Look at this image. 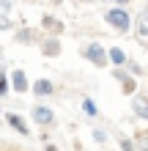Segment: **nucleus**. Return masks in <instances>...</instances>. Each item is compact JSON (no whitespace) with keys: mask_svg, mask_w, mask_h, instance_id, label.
<instances>
[{"mask_svg":"<svg viewBox=\"0 0 148 151\" xmlns=\"http://www.w3.org/2000/svg\"><path fill=\"white\" fill-rule=\"evenodd\" d=\"M39 52L44 58H60V52H63V41H60V36H49V33H44V36L39 39Z\"/></svg>","mask_w":148,"mask_h":151,"instance_id":"39448f33","label":"nucleus"},{"mask_svg":"<svg viewBox=\"0 0 148 151\" xmlns=\"http://www.w3.org/2000/svg\"><path fill=\"white\" fill-rule=\"evenodd\" d=\"M124 69H126V72L132 74V77H137V80H140V77L145 74V69H143V63H140V60H134V58H129Z\"/></svg>","mask_w":148,"mask_h":151,"instance_id":"dca6fc26","label":"nucleus"},{"mask_svg":"<svg viewBox=\"0 0 148 151\" xmlns=\"http://www.w3.org/2000/svg\"><path fill=\"white\" fill-rule=\"evenodd\" d=\"M30 121L36 124V127H41V129H52L58 124V115H55V110L49 107V104H41V102H36L30 107Z\"/></svg>","mask_w":148,"mask_h":151,"instance_id":"7ed1b4c3","label":"nucleus"},{"mask_svg":"<svg viewBox=\"0 0 148 151\" xmlns=\"http://www.w3.org/2000/svg\"><path fill=\"white\" fill-rule=\"evenodd\" d=\"M145 93H148V88H145Z\"/></svg>","mask_w":148,"mask_h":151,"instance_id":"bb28decb","label":"nucleus"},{"mask_svg":"<svg viewBox=\"0 0 148 151\" xmlns=\"http://www.w3.org/2000/svg\"><path fill=\"white\" fill-rule=\"evenodd\" d=\"M80 55L88 60L91 66H96V69H107L110 66V60H107V44H102V41H85L80 47Z\"/></svg>","mask_w":148,"mask_h":151,"instance_id":"f03ea898","label":"nucleus"},{"mask_svg":"<svg viewBox=\"0 0 148 151\" xmlns=\"http://www.w3.org/2000/svg\"><path fill=\"white\" fill-rule=\"evenodd\" d=\"M118 148H121V151H137V146H134V137L121 135V137H118Z\"/></svg>","mask_w":148,"mask_h":151,"instance_id":"6ab92c4d","label":"nucleus"},{"mask_svg":"<svg viewBox=\"0 0 148 151\" xmlns=\"http://www.w3.org/2000/svg\"><path fill=\"white\" fill-rule=\"evenodd\" d=\"M107 60H110V66H126V50L124 47H118V44H112V47H107Z\"/></svg>","mask_w":148,"mask_h":151,"instance_id":"ddd939ff","label":"nucleus"},{"mask_svg":"<svg viewBox=\"0 0 148 151\" xmlns=\"http://www.w3.org/2000/svg\"><path fill=\"white\" fill-rule=\"evenodd\" d=\"M3 113H6V110H3V104H0V118H3Z\"/></svg>","mask_w":148,"mask_h":151,"instance_id":"393cba45","label":"nucleus"},{"mask_svg":"<svg viewBox=\"0 0 148 151\" xmlns=\"http://www.w3.org/2000/svg\"><path fill=\"white\" fill-rule=\"evenodd\" d=\"M14 41L22 44V47H30V44H39V39L44 36L41 28H33V25H19V28H14Z\"/></svg>","mask_w":148,"mask_h":151,"instance_id":"20e7f679","label":"nucleus"},{"mask_svg":"<svg viewBox=\"0 0 148 151\" xmlns=\"http://www.w3.org/2000/svg\"><path fill=\"white\" fill-rule=\"evenodd\" d=\"M3 121L11 127L19 137H30V124H28V118H25L22 113H16V110H6L3 113Z\"/></svg>","mask_w":148,"mask_h":151,"instance_id":"423d86ee","label":"nucleus"},{"mask_svg":"<svg viewBox=\"0 0 148 151\" xmlns=\"http://www.w3.org/2000/svg\"><path fill=\"white\" fill-rule=\"evenodd\" d=\"M129 104H132V115L140 121H148V93H132L129 96Z\"/></svg>","mask_w":148,"mask_h":151,"instance_id":"f8f14e48","label":"nucleus"},{"mask_svg":"<svg viewBox=\"0 0 148 151\" xmlns=\"http://www.w3.org/2000/svg\"><path fill=\"white\" fill-rule=\"evenodd\" d=\"M91 137H93V143H96V146H107L110 143V132L104 129V127H93L91 129Z\"/></svg>","mask_w":148,"mask_h":151,"instance_id":"2eb2a0df","label":"nucleus"},{"mask_svg":"<svg viewBox=\"0 0 148 151\" xmlns=\"http://www.w3.org/2000/svg\"><path fill=\"white\" fill-rule=\"evenodd\" d=\"M99 3H110V0H99Z\"/></svg>","mask_w":148,"mask_h":151,"instance_id":"a878e982","label":"nucleus"},{"mask_svg":"<svg viewBox=\"0 0 148 151\" xmlns=\"http://www.w3.org/2000/svg\"><path fill=\"white\" fill-rule=\"evenodd\" d=\"M49 3H52V6H63V0H49Z\"/></svg>","mask_w":148,"mask_h":151,"instance_id":"b1692460","label":"nucleus"},{"mask_svg":"<svg viewBox=\"0 0 148 151\" xmlns=\"http://www.w3.org/2000/svg\"><path fill=\"white\" fill-rule=\"evenodd\" d=\"M80 110H82V115L85 118H91V121H96L99 115H102V110H99V104L91 99V96H82V102H80Z\"/></svg>","mask_w":148,"mask_h":151,"instance_id":"4468645a","label":"nucleus"},{"mask_svg":"<svg viewBox=\"0 0 148 151\" xmlns=\"http://www.w3.org/2000/svg\"><path fill=\"white\" fill-rule=\"evenodd\" d=\"M132 36H134L137 41L148 44V6H145V8H140V14L134 17V25H132Z\"/></svg>","mask_w":148,"mask_h":151,"instance_id":"9b49d317","label":"nucleus"},{"mask_svg":"<svg viewBox=\"0 0 148 151\" xmlns=\"http://www.w3.org/2000/svg\"><path fill=\"white\" fill-rule=\"evenodd\" d=\"M104 22H107L110 30H115L118 36H129L132 33V25H134V17L126 6H110L104 11Z\"/></svg>","mask_w":148,"mask_h":151,"instance_id":"f257e3e1","label":"nucleus"},{"mask_svg":"<svg viewBox=\"0 0 148 151\" xmlns=\"http://www.w3.org/2000/svg\"><path fill=\"white\" fill-rule=\"evenodd\" d=\"M110 77L115 80V83H121V88H124V93H126V96L137 93V77H132L124 66H112V69H110Z\"/></svg>","mask_w":148,"mask_h":151,"instance_id":"0eeeda50","label":"nucleus"},{"mask_svg":"<svg viewBox=\"0 0 148 151\" xmlns=\"http://www.w3.org/2000/svg\"><path fill=\"white\" fill-rule=\"evenodd\" d=\"M14 19H11V14H3L0 11V33H14Z\"/></svg>","mask_w":148,"mask_h":151,"instance_id":"a211bd4d","label":"nucleus"},{"mask_svg":"<svg viewBox=\"0 0 148 151\" xmlns=\"http://www.w3.org/2000/svg\"><path fill=\"white\" fill-rule=\"evenodd\" d=\"M110 3H112V6H126V8H129L134 0H110Z\"/></svg>","mask_w":148,"mask_h":151,"instance_id":"4be33fe9","label":"nucleus"},{"mask_svg":"<svg viewBox=\"0 0 148 151\" xmlns=\"http://www.w3.org/2000/svg\"><path fill=\"white\" fill-rule=\"evenodd\" d=\"M44 151H60L55 143H52V140H49V143H44Z\"/></svg>","mask_w":148,"mask_h":151,"instance_id":"5701e85b","label":"nucleus"},{"mask_svg":"<svg viewBox=\"0 0 148 151\" xmlns=\"http://www.w3.org/2000/svg\"><path fill=\"white\" fill-rule=\"evenodd\" d=\"M8 83H11V93H30V77L25 69H8Z\"/></svg>","mask_w":148,"mask_h":151,"instance_id":"6e6552de","label":"nucleus"},{"mask_svg":"<svg viewBox=\"0 0 148 151\" xmlns=\"http://www.w3.org/2000/svg\"><path fill=\"white\" fill-rule=\"evenodd\" d=\"M8 93H11V83H8V69L0 72V102L8 99Z\"/></svg>","mask_w":148,"mask_h":151,"instance_id":"f3484780","label":"nucleus"},{"mask_svg":"<svg viewBox=\"0 0 148 151\" xmlns=\"http://www.w3.org/2000/svg\"><path fill=\"white\" fill-rule=\"evenodd\" d=\"M41 33H49V36H63L66 33V22L55 14H41Z\"/></svg>","mask_w":148,"mask_h":151,"instance_id":"9d476101","label":"nucleus"},{"mask_svg":"<svg viewBox=\"0 0 148 151\" xmlns=\"http://www.w3.org/2000/svg\"><path fill=\"white\" fill-rule=\"evenodd\" d=\"M11 8H14V0H0V11L3 14H11Z\"/></svg>","mask_w":148,"mask_h":151,"instance_id":"412c9836","label":"nucleus"},{"mask_svg":"<svg viewBox=\"0 0 148 151\" xmlns=\"http://www.w3.org/2000/svg\"><path fill=\"white\" fill-rule=\"evenodd\" d=\"M134 146H137V151H148V129L134 135Z\"/></svg>","mask_w":148,"mask_h":151,"instance_id":"aec40b11","label":"nucleus"},{"mask_svg":"<svg viewBox=\"0 0 148 151\" xmlns=\"http://www.w3.org/2000/svg\"><path fill=\"white\" fill-rule=\"evenodd\" d=\"M30 93L36 96L39 102L41 99H52V96L58 93V85L52 83L49 77H39V80H33V83H30Z\"/></svg>","mask_w":148,"mask_h":151,"instance_id":"1a4fd4ad","label":"nucleus"}]
</instances>
